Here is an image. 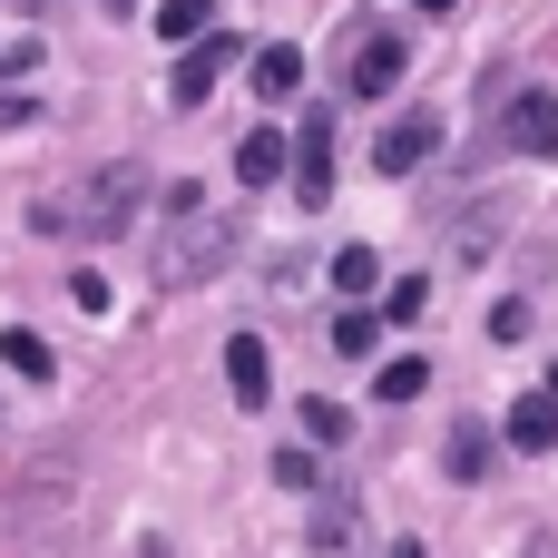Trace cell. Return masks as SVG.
<instances>
[{
  "label": "cell",
  "instance_id": "cell-1",
  "mask_svg": "<svg viewBox=\"0 0 558 558\" xmlns=\"http://www.w3.org/2000/svg\"><path fill=\"white\" fill-rule=\"evenodd\" d=\"M235 255V216H216L206 186H167V226H157V284H196Z\"/></svg>",
  "mask_w": 558,
  "mask_h": 558
},
{
  "label": "cell",
  "instance_id": "cell-2",
  "mask_svg": "<svg viewBox=\"0 0 558 558\" xmlns=\"http://www.w3.org/2000/svg\"><path fill=\"white\" fill-rule=\"evenodd\" d=\"M137 206H147V167H98L78 196H49V206H29V226L39 235H118V226H137Z\"/></svg>",
  "mask_w": 558,
  "mask_h": 558
},
{
  "label": "cell",
  "instance_id": "cell-3",
  "mask_svg": "<svg viewBox=\"0 0 558 558\" xmlns=\"http://www.w3.org/2000/svg\"><path fill=\"white\" fill-rule=\"evenodd\" d=\"M402 69H412V39H402V29H373V39L353 49V69H343V78H353V98H383Z\"/></svg>",
  "mask_w": 558,
  "mask_h": 558
},
{
  "label": "cell",
  "instance_id": "cell-4",
  "mask_svg": "<svg viewBox=\"0 0 558 558\" xmlns=\"http://www.w3.org/2000/svg\"><path fill=\"white\" fill-rule=\"evenodd\" d=\"M520 157H558V88H530V98H510V128H500Z\"/></svg>",
  "mask_w": 558,
  "mask_h": 558
},
{
  "label": "cell",
  "instance_id": "cell-5",
  "mask_svg": "<svg viewBox=\"0 0 558 558\" xmlns=\"http://www.w3.org/2000/svg\"><path fill=\"white\" fill-rule=\"evenodd\" d=\"M226 69H235V39L216 29V39H196V49L177 59V78H167V98H177V108H196V98H206V88H216Z\"/></svg>",
  "mask_w": 558,
  "mask_h": 558
},
{
  "label": "cell",
  "instance_id": "cell-6",
  "mask_svg": "<svg viewBox=\"0 0 558 558\" xmlns=\"http://www.w3.org/2000/svg\"><path fill=\"white\" fill-rule=\"evenodd\" d=\"M294 196L304 206L333 196V118H304V137H294Z\"/></svg>",
  "mask_w": 558,
  "mask_h": 558
},
{
  "label": "cell",
  "instance_id": "cell-7",
  "mask_svg": "<svg viewBox=\"0 0 558 558\" xmlns=\"http://www.w3.org/2000/svg\"><path fill=\"white\" fill-rule=\"evenodd\" d=\"M432 147H441V118H392V128H383V147H373V167H383V177H412Z\"/></svg>",
  "mask_w": 558,
  "mask_h": 558
},
{
  "label": "cell",
  "instance_id": "cell-8",
  "mask_svg": "<svg viewBox=\"0 0 558 558\" xmlns=\"http://www.w3.org/2000/svg\"><path fill=\"white\" fill-rule=\"evenodd\" d=\"M284 167H294V137H284V128H245V137H235V177H245V186H275Z\"/></svg>",
  "mask_w": 558,
  "mask_h": 558
},
{
  "label": "cell",
  "instance_id": "cell-9",
  "mask_svg": "<svg viewBox=\"0 0 558 558\" xmlns=\"http://www.w3.org/2000/svg\"><path fill=\"white\" fill-rule=\"evenodd\" d=\"M226 392H235L245 412L275 392V363H265V343H255V333H235V343H226Z\"/></svg>",
  "mask_w": 558,
  "mask_h": 558
},
{
  "label": "cell",
  "instance_id": "cell-10",
  "mask_svg": "<svg viewBox=\"0 0 558 558\" xmlns=\"http://www.w3.org/2000/svg\"><path fill=\"white\" fill-rule=\"evenodd\" d=\"M510 451H558V392H520L510 402Z\"/></svg>",
  "mask_w": 558,
  "mask_h": 558
},
{
  "label": "cell",
  "instance_id": "cell-11",
  "mask_svg": "<svg viewBox=\"0 0 558 558\" xmlns=\"http://www.w3.org/2000/svg\"><path fill=\"white\" fill-rule=\"evenodd\" d=\"M206 20H216V0H157V39H177V49H196V39H216Z\"/></svg>",
  "mask_w": 558,
  "mask_h": 558
},
{
  "label": "cell",
  "instance_id": "cell-12",
  "mask_svg": "<svg viewBox=\"0 0 558 558\" xmlns=\"http://www.w3.org/2000/svg\"><path fill=\"white\" fill-rule=\"evenodd\" d=\"M373 392H383V402H422V392H432V363H422V353H392V363L373 373Z\"/></svg>",
  "mask_w": 558,
  "mask_h": 558
},
{
  "label": "cell",
  "instance_id": "cell-13",
  "mask_svg": "<svg viewBox=\"0 0 558 558\" xmlns=\"http://www.w3.org/2000/svg\"><path fill=\"white\" fill-rule=\"evenodd\" d=\"M304 88V59L294 49H255V98H294Z\"/></svg>",
  "mask_w": 558,
  "mask_h": 558
},
{
  "label": "cell",
  "instance_id": "cell-14",
  "mask_svg": "<svg viewBox=\"0 0 558 558\" xmlns=\"http://www.w3.org/2000/svg\"><path fill=\"white\" fill-rule=\"evenodd\" d=\"M0 363H10L20 383H49V343H39L29 324H10V333H0Z\"/></svg>",
  "mask_w": 558,
  "mask_h": 558
},
{
  "label": "cell",
  "instance_id": "cell-15",
  "mask_svg": "<svg viewBox=\"0 0 558 558\" xmlns=\"http://www.w3.org/2000/svg\"><path fill=\"white\" fill-rule=\"evenodd\" d=\"M333 284H343V294H373V284H383V255H373V245H343V255H333Z\"/></svg>",
  "mask_w": 558,
  "mask_h": 558
},
{
  "label": "cell",
  "instance_id": "cell-16",
  "mask_svg": "<svg viewBox=\"0 0 558 558\" xmlns=\"http://www.w3.org/2000/svg\"><path fill=\"white\" fill-rule=\"evenodd\" d=\"M373 343H383L373 314H343V324H333V353H343V363H373Z\"/></svg>",
  "mask_w": 558,
  "mask_h": 558
},
{
  "label": "cell",
  "instance_id": "cell-17",
  "mask_svg": "<svg viewBox=\"0 0 558 558\" xmlns=\"http://www.w3.org/2000/svg\"><path fill=\"white\" fill-rule=\"evenodd\" d=\"M294 422H304V432H314V441H343V432H353V412H343V402H304V412H294Z\"/></svg>",
  "mask_w": 558,
  "mask_h": 558
},
{
  "label": "cell",
  "instance_id": "cell-18",
  "mask_svg": "<svg viewBox=\"0 0 558 558\" xmlns=\"http://www.w3.org/2000/svg\"><path fill=\"white\" fill-rule=\"evenodd\" d=\"M343 539H353V510L324 500V510H314V549H343Z\"/></svg>",
  "mask_w": 558,
  "mask_h": 558
},
{
  "label": "cell",
  "instance_id": "cell-19",
  "mask_svg": "<svg viewBox=\"0 0 558 558\" xmlns=\"http://www.w3.org/2000/svg\"><path fill=\"white\" fill-rule=\"evenodd\" d=\"M275 481H284V490L304 500V490H314V451H275Z\"/></svg>",
  "mask_w": 558,
  "mask_h": 558
},
{
  "label": "cell",
  "instance_id": "cell-20",
  "mask_svg": "<svg viewBox=\"0 0 558 558\" xmlns=\"http://www.w3.org/2000/svg\"><path fill=\"white\" fill-rule=\"evenodd\" d=\"M422 304H432V284H422V275H402V284H392V324H412Z\"/></svg>",
  "mask_w": 558,
  "mask_h": 558
},
{
  "label": "cell",
  "instance_id": "cell-21",
  "mask_svg": "<svg viewBox=\"0 0 558 558\" xmlns=\"http://www.w3.org/2000/svg\"><path fill=\"white\" fill-rule=\"evenodd\" d=\"M481 461H490V441H481V432H461V441H451V471H461V481H481Z\"/></svg>",
  "mask_w": 558,
  "mask_h": 558
},
{
  "label": "cell",
  "instance_id": "cell-22",
  "mask_svg": "<svg viewBox=\"0 0 558 558\" xmlns=\"http://www.w3.org/2000/svg\"><path fill=\"white\" fill-rule=\"evenodd\" d=\"M392 558H422V539H392Z\"/></svg>",
  "mask_w": 558,
  "mask_h": 558
},
{
  "label": "cell",
  "instance_id": "cell-23",
  "mask_svg": "<svg viewBox=\"0 0 558 558\" xmlns=\"http://www.w3.org/2000/svg\"><path fill=\"white\" fill-rule=\"evenodd\" d=\"M10 59H20V49H0V78H10Z\"/></svg>",
  "mask_w": 558,
  "mask_h": 558
},
{
  "label": "cell",
  "instance_id": "cell-24",
  "mask_svg": "<svg viewBox=\"0 0 558 558\" xmlns=\"http://www.w3.org/2000/svg\"><path fill=\"white\" fill-rule=\"evenodd\" d=\"M412 10H451V0H412Z\"/></svg>",
  "mask_w": 558,
  "mask_h": 558
}]
</instances>
